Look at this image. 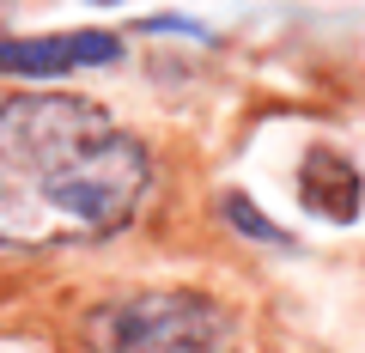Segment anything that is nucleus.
<instances>
[{
	"mask_svg": "<svg viewBox=\"0 0 365 353\" xmlns=\"http://www.w3.org/2000/svg\"><path fill=\"white\" fill-rule=\"evenodd\" d=\"M153 189L146 146L104 104L19 92L0 104V244L67 250L116 237Z\"/></svg>",
	"mask_w": 365,
	"mask_h": 353,
	"instance_id": "1",
	"label": "nucleus"
},
{
	"mask_svg": "<svg viewBox=\"0 0 365 353\" xmlns=\"http://www.w3.org/2000/svg\"><path fill=\"white\" fill-rule=\"evenodd\" d=\"M98 353H237V323L220 299L189 287H158L116 299L91 317Z\"/></svg>",
	"mask_w": 365,
	"mask_h": 353,
	"instance_id": "2",
	"label": "nucleus"
},
{
	"mask_svg": "<svg viewBox=\"0 0 365 353\" xmlns=\"http://www.w3.org/2000/svg\"><path fill=\"white\" fill-rule=\"evenodd\" d=\"M122 43L110 31H49V37H0V73L55 79L73 67H110Z\"/></svg>",
	"mask_w": 365,
	"mask_h": 353,
	"instance_id": "3",
	"label": "nucleus"
},
{
	"mask_svg": "<svg viewBox=\"0 0 365 353\" xmlns=\"http://www.w3.org/2000/svg\"><path fill=\"white\" fill-rule=\"evenodd\" d=\"M299 201L317 213V220L329 225H353L365 208V177L359 165H353L347 153H335V146H311L299 165Z\"/></svg>",
	"mask_w": 365,
	"mask_h": 353,
	"instance_id": "4",
	"label": "nucleus"
},
{
	"mask_svg": "<svg viewBox=\"0 0 365 353\" xmlns=\"http://www.w3.org/2000/svg\"><path fill=\"white\" fill-rule=\"evenodd\" d=\"M225 220H232L244 237H256V244H292L274 220H262V213H256V201H250V195H225Z\"/></svg>",
	"mask_w": 365,
	"mask_h": 353,
	"instance_id": "5",
	"label": "nucleus"
},
{
	"mask_svg": "<svg viewBox=\"0 0 365 353\" xmlns=\"http://www.w3.org/2000/svg\"><path fill=\"white\" fill-rule=\"evenodd\" d=\"M91 6H122V0H91Z\"/></svg>",
	"mask_w": 365,
	"mask_h": 353,
	"instance_id": "6",
	"label": "nucleus"
}]
</instances>
